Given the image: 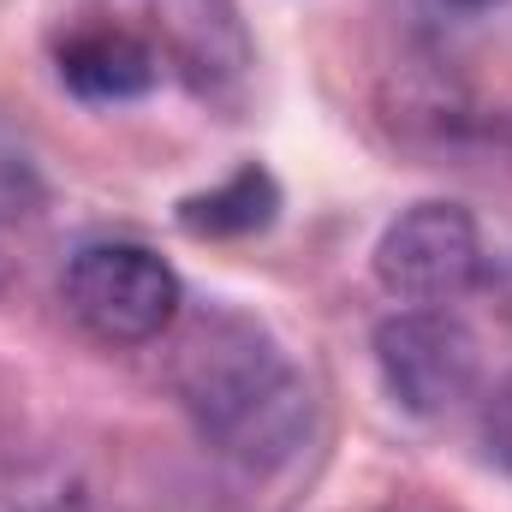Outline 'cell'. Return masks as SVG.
<instances>
[{
  "label": "cell",
  "mask_w": 512,
  "mask_h": 512,
  "mask_svg": "<svg viewBox=\"0 0 512 512\" xmlns=\"http://www.w3.org/2000/svg\"><path fill=\"white\" fill-rule=\"evenodd\" d=\"M173 393L191 411L197 435L245 465L274 471L298 453L310 429V387L280 352V340L245 310H203L173 352Z\"/></svg>",
  "instance_id": "1"
},
{
  "label": "cell",
  "mask_w": 512,
  "mask_h": 512,
  "mask_svg": "<svg viewBox=\"0 0 512 512\" xmlns=\"http://www.w3.org/2000/svg\"><path fill=\"white\" fill-rule=\"evenodd\" d=\"M60 298H66L72 322L84 334H96L102 346H149L185 310V286L167 268V256H155L149 245H131V239H96V245L72 251Z\"/></svg>",
  "instance_id": "2"
},
{
  "label": "cell",
  "mask_w": 512,
  "mask_h": 512,
  "mask_svg": "<svg viewBox=\"0 0 512 512\" xmlns=\"http://www.w3.org/2000/svg\"><path fill=\"white\" fill-rule=\"evenodd\" d=\"M84 6L90 18L131 30L161 60V72L197 96L233 90L251 66V42L233 0H84Z\"/></svg>",
  "instance_id": "3"
},
{
  "label": "cell",
  "mask_w": 512,
  "mask_h": 512,
  "mask_svg": "<svg viewBox=\"0 0 512 512\" xmlns=\"http://www.w3.org/2000/svg\"><path fill=\"white\" fill-rule=\"evenodd\" d=\"M376 280L405 304H453L489 280L483 233L465 203H411L376 239Z\"/></svg>",
  "instance_id": "4"
},
{
  "label": "cell",
  "mask_w": 512,
  "mask_h": 512,
  "mask_svg": "<svg viewBox=\"0 0 512 512\" xmlns=\"http://www.w3.org/2000/svg\"><path fill=\"white\" fill-rule=\"evenodd\" d=\"M376 370L382 387L411 417H447L465 405L483 376V346L453 310H399L376 328Z\"/></svg>",
  "instance_id": "5"
},
{
  "label": "cell",
  "mask_w": 512,
  "mask_h": 512,
  "mask_svg": "<svg viewBox=\"0 0 512 512\" xmlns=\"http://www.w3.org/2000/svg\"><path fill=\"white\" fill-rule=\"evenodd\" d=\"M54 60H60L66 90L84 96V102H137V96H149L167 78L161 60L131 30L108 24V18H84L78 30H66Z\"/></svg>",
  "instance_id": "6"
},
{
  "label": "cell",
  "mask_w": 512,
  "mask_h": 512,
  "mask_svg": "<svg viewBox=\"0 0 512 512\" xmlns=\"http://www.w3.org/2000/svg\"><path fill=\"white\" fill-rule=\"evenodd\" d=\"M274 215H280V185L256 161H245L221 185H209V191L179 203V227L191 239H251V233L274 227Z\"/></svg>",
  "instance_id": "7"
},
{
  "label": "cell",
  "mask_w": 512,
  "mask_h": 512,
  "mask_svg": "<svg viewBox=\"0 0 512 512\" xmlns=\"http://www.w3.org/2000/svg\"><path fill=\"white\" fill-rule=\"evenodd\" d=\"M483 453L512 477V376L483 399Z\"/></svg>",
  "instance_id": "8"
},
{
  "label": "cell",
  "mask_w": 512,
  "mask_h": 512,
  "mask_svg": "<svg viewBox=\"0 0 512 512\" xmlns=\"http://www.w3.org/2000/svg\"><path fill=\"white\" fill-rule=\"evenodd\" d=\"M489 292H495V304H501V316L512 322V256H501V262L489 268Z\"/></svg>",
  "instance_id": "9"
},
{
  "label": "cell",
  "mask_w": 512,
  "mask_h": 512,
  "mask_svg": "<svg viewBox=\"0 0 512 512\" xmlns=\"http://www.w3.org/2000/svg\"><path fill=\"white\" fill-rule=\"evenodd\" d=\"M441 6H465V12H477V6H501V0H441Z\"/></svg>",
  "instance_id": "10"
},
{
  "label": "cell",
  "mask_w": 512,
  "mask_h": 512,
  "mask_svg": "<svg viewBox=\"0 0 512 512\" xmlns=\"http://www.w3.org/2000/svg\"><path fill=\"white\" fill-rule=\"evenodd\" d=\"M0 286H6V256H0Z\"/></svg>",
  "instance_id": "11"
},
{
  "label": "cell",
  "mask_w": 512,
  "mask_h": 512,
  "mask_svg": "<svg viewBox=\"0 0 512 512\" xmlns=\"http://www.w3.org/2000/svg\"><path fill=\"white\" fill-rule=\"evenodd\" d=\"M393 512H429V507H393Z\"/></svg>",
  "instance_id": "12"
}]
</instances>
